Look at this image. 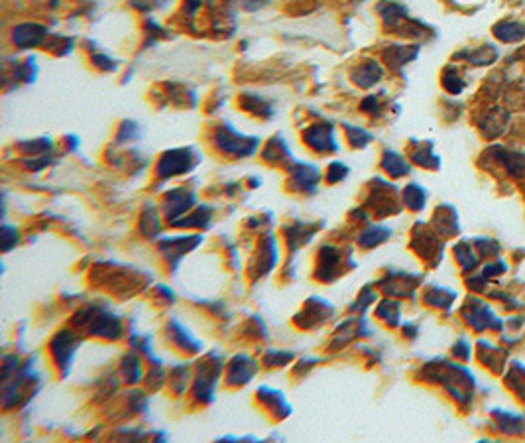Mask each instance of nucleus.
Instances as JSON below:
<instances>
[{
  "mask_svg": "<svg viewBox=\"0 0 525 443\" xmlns=\"http://www.w3.org/2000/svg\"><path fill=\"white\" fill-rule=\"evenodd\" d=\"M462 313H464V319L470 323L476 331H482L486 327L502 329V322L494 315V311L478 299H470Z\"/></svg>",
  "mask_w": 525,
  "mask_h": 443,
  "instance_id": "obj_1",
  "label": "nucleus"
},
{
  "mask_svg": "<svg viewBox=\"0 0 525 443\" xmlns=\"http://www.w3.org/2000/svg\"><path fill=\"white\" fill-rule=\"evenodd\" d=\"M494 158L504 164V168L508 170V174H512L513 177H519V175L525 174V154H519V152H512V150H506V148L496 146L492 150Z\"/></svg>",
  "mask_w": 525,
  "mask_h": 443,
  "instance_id": "obj_2",
  "label": "nucleus"
},
{
  "mask_svg": "<svg viewBox=\"0 0 525 443\" xmlns=\"http://www.w3.org/2000/svg\"><path fill=\"white\" fill-rule=\"evenodd\" d=\"M494 36L506 43L522 41L525 38V26L515 20H502L494 26Z\"/></svg>",
  "mask_w": 525,
  "mask_h": 443,
  "instance_id": "obj_3",
  "label": "nucleus"
},
{
  "mask_svg": "<svg viewBox=\"0 0 525 443\" xmlns=\"http://www.w3.org/2000/svg\"><path fill=\"white\" fill-rule=\"evenodd\" d=\"M510 121V115L502 108H494L486 115V119L482 121V130L486 132L488 138H496L504 132L506 124Z\"/></svg>",
  "mask_w": 525,
  "mask_h": 443,
  "instance_id": "obj_4",
  "label": "nucleus"
},
{
  "mask_svg": "<svg viewBox=\"0 0 525 443\" xmlns=\"http://www.w3.org/2000/svg\"><path fill=\"white\" fill-rule=\"evenodd\" d=\"M494 417L498 420L499 430L508 435H519L525 431V416H515V414H510V412H504V410H494L492 412Z\"/></svg>",
  "mask_w": 525,
  "mask_h": 443,
  "instance_id": "obj_5",
  "label": "nucleus"
},
{
  "mask_svg": "<svg viewBox=\"0 0 525 443\" xmlns=\"http://www.w3.org/2000/svg\"><path fill=\"white\" fill-rule=\"evenodd\" d=\"M460 57H466L473 66H490L498 59V48L484 46V48H478L474 54H462Z\"/></svg>",
  "mask_w": 525,
  "mask_h": 443,
  "instance_id": "obj_6",
  "label": "nucleus"
},
{
  "mask_svg": "<svg viewBox=\"0 0 525 443\" xmlns=\"http://www.w3.org/2000/svg\"><path fill=\"white\" fill-rule=\"evenodd\" d=\"M384 168H386L388 174H392L394 177L406 175L407 172H409L407 161L404 160L399 154H395V152H386V154H384Z\"/></svg>",
  "mask_w": 525,
  "mask_h": 443,
  "instance_id": "obj_7",
  "label": "nucleus"
},
{
  "mask_svg": "<svg viewBox=\"0 0 525 443\" xmlns=\"http://www.w3.org/2000/svg\"><path fill=\"white\" fill-rule=\"evenodd\" d=\"M356 77V83H360L362 87H370V85H374L376 81H380L382 77V69L378 63H368V66H362L360 71H358V75Z\"/></svg>",
  "mask_w": 525,
  "mask_h": 443,
  "instance_id": "obj_8",
  "label": "nucleus"
},
{
  "mask_svg": "<svg viewBox=\"0 0 525 443\" xmlns=\"http://www.w3.org/2000/svg\"><path fill=\"white\" fill-rule=\"evenodd\" d=\"M506 384H510V388L525 400V368H522L519 364H513L512 373L506 376Z\"/></svg>",
  "mask_w": 525,
  "mask_h": 443,
  "instance_id": "obj_9",
  "label": "nucleus"
},
{
  "mask_svg": "<svg viewBox=\"0 0 525 443\" xmlns=\"http://www.w3.org/2000/svg\"><path fill=\"white\" fill-rule=\"evenodd\" d=\"M457 258H459L462 270H466V272L478 266V256L474 255V250L466 242H462V244L457 246Z\"/></svg>",
  "mask_w": 525,
  "mask_h": 443,
  "instance_id": "obj_10",
  "label": "nucleus"
},
{
  "mask_svg": "<svg viewBox=\"0 0 525 443\" xmlns=\"http://www.w3.org/2000/svg\"><path fill=\"white\" fill-rule=\"evenodd\" d=\"M453 299H455V294L441 290V288H435L427 294V304H433L437 308H448L453 304Z\"/></svg>",
  "mask_w": 525,
  "mask_h": 443,
  "instance_id": "obj_11",
  "label": "nucleus"
},
{
  "mask_svg": "<svg viewBox=\"0 0 525 443\" xmlns=\"http://www.w3.org/2000/svg\"><path fill=\"white\" fill-rule=\"evenodd\" d=\"M425 197H427V193H425L419 186H409V188L406 189V201L411 209H423Z\"/></svg>",
  "mask_w": 525,
  "mask_h": 443,
  "instance_id": "obj_12",
  "label": "nucleus"
},
{
  "mask_svg": "<svg viewBox=\"0 0 525 443\" xmlns=\"http://www.w3.org/2000/svg\"><path fill=\"white\" fill-rule=\"evenodd\" d=\"M443 85H445V89L448 93L453 95H459L462 89H464V81L460 79L459 75L455 73V69H448L445 73V77H443Z\"/></svg>",
  "mask_w": 525,
  "mask_h": 443,
  "instance_id": "obj_13",
  "label": "nucleus"
},
{
  "mask_svg": "<svg viewBox=\"0 0 525 443\" xmlns=\"http://www.w3.org/2000/svg\"><path fill=\"white\" fill-rule=\"evenodd\" d=\"M474 244L480 250V255H498L499 253V244L492 239L480 237V239H474Z\"/></svg>",
  "mask_w": 525,
  "mask_h": 443,
  "instance_id": "obj_14",
  "label": "nucleus"
},
{
  "mask_svg": "<svg viewBox=\"0 0 525 443\" xmlns=\"http://www.w3.org/2000/svg\"><path fill=\"white\" fill-rule=\"evenodd\" d=\"M413 160L417 161V164H421V166H425V168H437L439 166V160H437V156H433L431 152H429V146H427V150L425 152H415L413 154Z\"/></svg>",
  "mask_w": 525,
  "mask_h": 443,
  "instance_id": "obj_15",
  "label": "nucleus"
},
{
  "mask_svg": "<svg viewBox=\"0 0 525 443\" xmlns=\"http://www.w3.org/2000/svg\"><path fill=\"white\" fill-rule=\"evenodd\" d=\"M348 132H350V142H353L355 146H364V144H366V140H370V135H368L366 130H360V128H348Z\"/></svg>",
  "mask_w": 525,
  "mask_h": 443,
  "instance_id": "obj_16",
  "label": "nucleus"
},
{
  "mask_svg": "<svg viewBox=\"0 0 525 443\" xmlns=\"http://www.w3.org/2000/svg\"><path fill=\"white\" fill-rule=\"evenodd\" d=\"M455 355H459L462 359H468L470 357V349H468V345L464 343V341H460L457 343V349H455Z\"/></svg>",
  "mask_w": 525,
  "mask_h": 443,
  "instance_id": "obj_17",
  "label": "nucleus"
}]
</instances>
